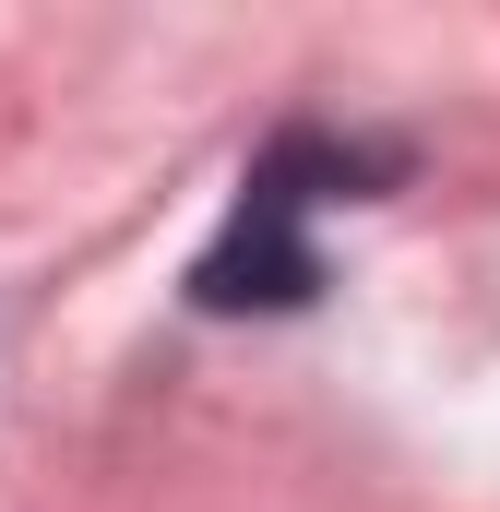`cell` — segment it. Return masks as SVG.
<instances>
[{
    "mask_svg": "<svg viewBox=\"0 0 500 512\" xmlns=\"http://www.w3.org/2000/svg\"><path fill=\"white\" fill-rule=\"evenodd\" d=\"M381 179H393L381 143H346V131H322V120H286L262 155H250V179H239V203H227V227H215V251L191 262V310H298V298L322 286L310 215L370 203Z\"/></svg>",
    "mask_w": 500,
    "mask_h": 512,
    "instance_id": "1",
    "label": "cell"
}]
</instances>
